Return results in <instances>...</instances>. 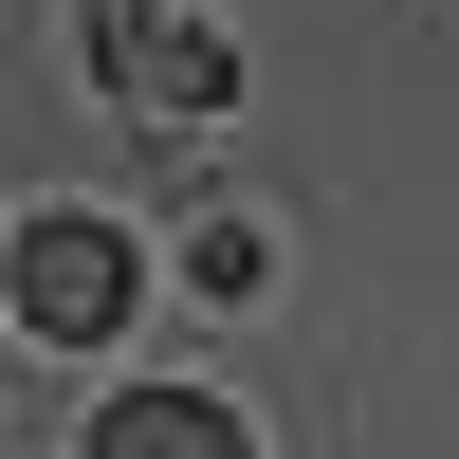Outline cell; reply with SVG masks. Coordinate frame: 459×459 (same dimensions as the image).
I'll use <instances>...</instances> for the list:
<instances>
[{"label":"cell","mask_w":459,"mask_h":459,"mask_svg":"<svg viewBox=\"0 0 459 459\" xmlns=\"http://www.w3.org/2000/svg\"><path fill=\"white\" fill-rule=\"evenodd\" d=\"M0 313H19L37 350H110V331H129V239H110L92 203H56L19 257H0Z\"/></svg>","instance_id":"6da1fadb"},{"label":"cell","mask_w":459,"mask_h":459,"mask_svg":"<svg viewBox=\"0 0 459 459\" xmlns=\"http://www.w3.org/2000/svg\"><path fill=\"white\" fill-rule=\"evenodd\" d=\"M92 74L129 110H166V129H203V110L239 92V37H221L203 0H92Z\"/></svg>","instance_id":"7a4b0ae2"},{"label":"cell","mask_w":459,"mask_h":459,"mask_svg":"<svg viewBox=\"0 0 459 459\" xmlns=\"http://www.w3.org/2000/svg\"><path fill=\"white\" fill-rule=\"evenodd\" d=\"M92 459H257V423L203 404V386H129V404L92 423Z\"/></svg>","instance_id":"3957f363"}]
</instances>
